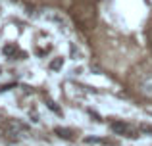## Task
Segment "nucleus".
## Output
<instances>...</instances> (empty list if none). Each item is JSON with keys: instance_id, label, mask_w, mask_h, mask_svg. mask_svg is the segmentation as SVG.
<instances>
[{"instance_id": "obj_5", "label": "nucleus", "mask_w": 152, "mask_h": 146, "mask_svg": "<svg viewBox=\"0 0 152 146\" xmlns=\"http://www.w3.org/2000/svg\"><path fill=\"white\" fill-rule=\"evenodd\" d=\"M56 133H58L60 137H64V139H71V131H67V129H62V127H56Z\"/></svg>"}, {"instance_id": "obj_7", "label": "nucleus", "mask_w": 152, "mask_h": 146, "mask_svg": "<svg viewBox=\"0 0 152 146\" xmlns=\"http://www.w3.org/2000/svg\"><path fill=\"white\" fill-rule=\"evenodd\" d=\"M15 52H18V48H15V46H12V44L4 46V54H8V56H12V54H15Z\"/></svg>"}, {"instance_id": "obj_1", "label": "nucleus", "mask_w": 152, "mask_h": 146, "mask_svg": "<svg viewBox=\"0 0 152 146\" xmlns=\"http://www.w3.org/2000/svg\"><path fill=\"white\" fill-rule=\"evenodd\" d=\"M4 129H6V135L12 137V139H15V140H19L21 137L29 135V127H27L25 123H21V121H18V119H8L6 125H4Z\"/></svg>"}, {"instance_id": "obj_6", "label": "nucleus", "mask_w": 152, "mask_h": 146, "mask_svg": "<svg viewBox=\"0 0 152 146\" xmlns=\"http://www.w3.org/2000/svg\"><path fill=\"white\" fill-rule=\"evenodd\" d=\"M85 142L87 144H104V140L102 139H94V137H87Z\"/></svg>"}, {"instance_id": "obj_8", "label": "nucleus", "mask_w": 152, "mask_h": 146, "mask_svg": "<svg viewBox=\"0 0 152 146\" xmlns=\"http://www.w3.org/2000/svg\"><path fill=\"white\" fill-rule=\"evenodd\" d=\"M48 106H50V108H52V110H54V112H56V113H60V110H58V108H56V106H54V102H52V100H48Z\"/></svg>"}, {"instance_id": "obj_2", "label": "nucleus", "mask_w": 152, "mask_h": 146, "mask_svg": "<svg viewBox=\"0 0 152 146\" xmlns=\"http://www.w3.org/2000/svg\"><path fill=\"white\" fill-rule=\"evenodd\" d=\"M110 127H112L114 133H118V135H121V137H131V139L137 137V131H135L129 123H125V121H112Z\"/></svg>"}, {"instance_id": "obj_4", "label": "nucleus", "mask_w": 152, "mask_h": 146, "mask_svg": "<svg viewBox=\"0 0 152 146\" xmlns=\"http://www.w3.org/2000/svg\"><path fill=\"white\" fill-rule=\"evenodd\" d=\"M48 68L52 69V71H58V69H62V68H64V58H54V60L50 62Z\"/></svg>"}, {"instance_id": "obj_3", "label": "nucleus", "mask_w": 152, "mask_h": 146, "mask_svg": "<svg viewBox=\"0 0 152 146\" xmlns=\"http://www.w3.org/2000/svg\"><path fill=\"white\" fill-rule=\"evenodd\" d=\"M141 92L145 96H152V75H148V77H145L141 81Z\"/></svg>"}]
</instances>
